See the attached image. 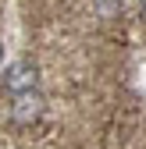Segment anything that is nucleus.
I'll use <instances>...</instances> for the list:
<instances>
[{
    "label": "nucleus",
    "instance_id": "nucleus-4",
    "mask_svg": "<svg viewBox=\"0 0 146 149\" xmlns=\"http://www.w3.org/2000/svg\"><path fill=\"white\" fill-rule=\"evenodd\" d=\"M0 57H4V46H0Z\"/></svg>",
    "mask_w": 146,
    "mask_h": 149
},
{
    "label": "nucleus",
    "instance_id": "nucleus-1",
    "mask_svg": "<svg viewBox=\"0 0 146 149\" xmlns=\"http://www.w3.org/2000/svg\"><path fill=\"white\" fill-rule=\"evenodd\" d=\"M0 85H4L11 96H14V92L39 89V68H36L32 61H14V64L4 68V74H0Z\"/></svg>",
    "mask_w": 146,
    "mask_h": 149
},
{
    "label": "nucleus",
    "instance_id": "nucleus-3",
    "mask_svg": "<svg viewBox=\"0 0 146 149\" xmlns=\"http://www.w3.org/2000/svg\"><path fill=\"white\" fill-rule=\"evenodd\" d=\"M139 11H142V18H146V0H139Z\"/></svg>",
    "mask_w": 146,
    "mask_h": 149
},
{
    "label": "nucleus",
    "instance_id": "nucleus-2",
    "mask_svg": "<svg viewBox=\"0 0 146 149\" xmlns=\"http://www.w3.org/2000/svg\"><path fill=\"white\" fill-rule=\"evenodd\" d=\"M43 110H46V100H43V92L39 89H29V92H14V103H11V117L18 124H32V121H39L43 117Z\"/></svg>",
    "mask_w": 146,
    "mask_h": 149
}]
</instances>
